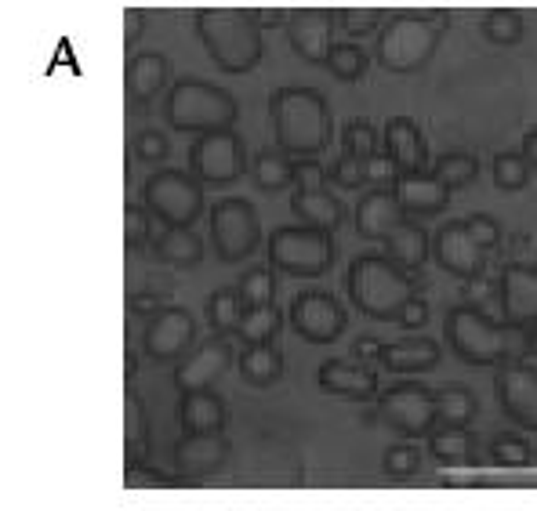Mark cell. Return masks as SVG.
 <instances>
[{
  "mask_svg": "<svg viewBox=\"0 0 537 511\" xmlns=\"http://www.w3.org/2000/svg\"><path fill=\"white\" fill-rule=\"evenodd\" d=\"M196 37L222 73H251L262 62V22L254 11L240 8H204L196 15Z\"/></svg>",
  "mask_w": 537,
  "mask_h": 511,
  "instance_id": "6da1fadb",
  "label": "cell"
},
{
  "mask_svg": "<svg viewBox=\"0 0 537 511\" xmlns=\"http://www.w3.org/2000/svg\"><path fill=\"white\" fill-rule=\"evenodd\" d=\"M269 113L287 156H313L331 142V106L316 87H276Z\"/></svg>",
  "mask_w": 537,
  "mask_h": 511,
  "instance_id": "7a4b0ae2",
  "label": "cell"
},
{
  "mask_svg": "<svg viewBox=\"0 0 537 511\" xmlns=\"http://www.w3.org/2000/svg\"><path fill=\"white\" fill-rule=\"evenodd\" d=\"M345 290H349L352 309H360L363 316L371 319H396V323H400L403 309L418 298L411 272L396 265L389 254H360V258H352Z\"/></svg>",
  "mask_w": 537,
  "mask_h": 511,
  "instance_id": "3957f363",
  "label": "cell"
},
{
  "mask_svg": "<svg viewBox=\"0 0 537 511\" xmlns=\"http://www.w3.org/2000/svg\"><path fill=\"white\" fill-rule=\"evenodd\" d=\"M240 102H236L225 87L207 84V80L182 77L171 84L167 95V124L182 131V135H218V131H233Z\"/></svg>",
  "mask_w": 537,
  "mask_h": 511,
  "instance_id": "277c9868",
  "label": "cell"
},
{
  "mask_svg": "<svg viewBox=\"0 0 537 511\" xmlns=\"http://www.w3.org/2000/svg\"><path fill=\"white\" fill-rule=\"evenodd\" d=\"M447 29V19H421V15H403V19L385 22L378 33V66L389 73H418L432 62L440 37Z\"/></svg>",
  "mask_w": 537,
  "mask_h": 511,
  "instance_id": "5b68a950",
  "label": "cell"
},
{
  "mask_svg": "<svg viewBox=\"0 0 537 511\" xmlns=\"http://www.w3.org/2000/svg\"><path fill=\"white\" fill-rule=\"evenodd\" d=\"M447 341L469 367H501L508 356V334L476 305H454L447 316Z\"/></svg>",
  "mask_w": 537,
  "mask_h": 511,
  "instance_id": "8992f818",
  "label": "cell"
},
{
  "mask_svg": "<svg viewBox=\"0 0 537 511\" xmlns=\"http://www.w3.org/2000/svg\"><path fill=\"white\" fill-rule=\"evenodd\" d=\"M334 240L331 232L309 229V225H280L269 236V265L294 280H316L331 269Z\"/></svg>",
  "mask_w": 537,
  "mask_h": 511,
  "instance_id": "52a82bcc",
  "label": "cell"
},
{
  "mask_svg": "<svg viewBox=\"0 0 537 511\" xmlns=\"http://www.w3.org/2000/svg\"><path fill=\"white\" fill-rule=\"evenodd\" d=\"M149 214H157L167 229H189L204 211V189L186 171H157L142 185Z\"/></svg>",
  "mask_w": 537,
  "mask_h": 511,
  "instance_id": "ba28073f",
  "label": "cell"
},
{
  "mask_svg": "<svg viewBox=\"0 0 537 511\" xmlns=\"http://www.w3.org/2000/svg\"><path fill=\"white\" fill-rule=\"evenodd\" d=\"M211 243H215L218 258L225 265L251 258L258 251V243H262V222H258L254 203L240 200V196L215 203V211H211Z\"/></svg>",
  "mask_w": 537,
  "mask_h": 511,
  "instance_id": "9c48e42d",
  "label": "cell"
},
{
  "mask_svg": "<svg viewBox=\"0 0 537 511\" xmlns=\"http://www.w3.org/2000/svg\"><path fill=\"white\" fill-rule=\"evenodd\" d=\"M378 417L403 435H432L436 432V392L418 381L392 385L378 396Z\"/></svg>",
  "mask_w": 537,
  "mask_h": 511,
  "instance_id": "30bf717a",
  "label": "cell"
},
{
  "mask_svg": "<svg viewBox=\"0 0 537 511\" xmlns=\"http://www.w3.org/2000/svg\"><path fill=\"white\" fill-rule=\"evenodd\" d=\"M247 167L244 142L233 131H218V135H200L189 145V174L200 185H225L236 182Z\"/></svg>",
  "mask_w": 537,
  "mask_h": 511,
  "instance_id": "8fae6325",
  "label": "cell"
},
{
  "mask_svg": "<svg viewBox=\"0 0 537 511\" xmlns=\"http://www.w3.org/2000/svg\"><path fill=\"white\" fill-rule=\"evenodd\" d=\"M291 330L298 338H305L309 345H331L345 334L349 327V316L331 294H323V290H305L298 298L291 301Z\"/></svg>",
  "mask_w": 537,
  "mask_h": 511,
  "instance_id": "7c38bea8",
  "label": "cell"
},
{
  "mask_svg": "<svg viewBox=\"0 0 537 511\" xmlns=\"http://www.w3.org/2000/svg\"><path fill=\"white\" fill-rule=\"evenodd\" d=\"M236 363L233 345L225 338H207L200 348H193L186 359H178L175 367V388L182 396H196V392H211L218 377Z\"/></svg>",
  "mask_w": 537,
  "mask_h": 511,
  "instance_id": "4fadbf2b",
  "label": "cell"
},
{
  "mask_svg": "<svg viewBox=\"0 0 537 511\" xmlns=\"http://www.w3.org/2000/svg\"><path fill=\"white\" fill-rule=\"evenodd\" d=\"M494 388H498V403L508 421L537 432V370L527 363H501Z\"/></svg>",
  "mask_w": 537,
  "mask_h": 511,
  "instance_id": "5bb4252c",
  "label": "cell"
},
{
  "mask_svg": "<svg viewBox=\"0 0 537 511\" xmlns=\"http://www.w3.org/2000/svg\"><path fill=\"white\" fill-rule=\"evenodd\" d=\"M331 33H334L331 11L302 8V11H291V19H287V44L309 66H327V58H331L334 48Z\"/></svg>",
  "mask_w": 537,
  "mask_h": 511,
  "instance_id": "9a60e30c",
  "label": "cell"
},
{
  "mask_svg": "<svg viewBox=\"0 0 537 511\" xmlns=\"http://www.w3.org/2000/svg\"><path fill=\"white\" fill-rule=\"evenodd\" d=\"M196 341V319L186 309H164L153 323L146 327V338L142 348L146 356L160 359V363H171V359H186L193 352Z\"/></svg>",
  "mask_w": 537,
  "mask_h": 511,
  "instance_id": "2e32d148",
  "label": "cell"
},
{
  "mask_svg": "<svg viewBox=\"0 0 537 511\" xmlns=\"http://www.w3.org/2000/svg\"><path fill=\"white\" fill-rule=\"evenodd\" d=\"M432 254L440 261L443 269L458 280H476L483 261H487V251H479V243L469 236L465 222H450L443 225L436 236H432Z\"/></svg>",
  "mask_w": 537,
  "mask_h": 511,
  "instance_id": "e0dca14e",
  "label": "cell"
},
{
  "mask_svg": "<svg viewBox=\"0 0 537 511\" xmlns=\"http://www.w3.org/2000/svg\"><path fill=\"white\" fill-rule=\"evenodd\" d=\"M407 222L411 218H407V211L400 207L392 189H374V193H367L356 203V232H360L363 240L389 243Z\"/></svg>",
  "mask_w": 537,
  "mask_h": 511,
  "instance_id": "ac0fdd59",
  "label": "cell"
},
{
  "mask_svg": "<svg viewBox=\"0 0 537 511\" xmlns=\"http://www.w3.org/2000/svg\"><path fill=\"white\" fill-rule=\"evenodd\" d=\"M233 454V443L229 435H186L182 443L175 446V472L186 475V479H200V475H215Z\"/></svg>",
  "mask_w": 537,
  "mask_h": 511,
  "instance_id": "d6986e66",
  "label": "cell"
},
{
  "mask_svg": "<svg viewBox=\"0 0 537 511\" xmlns=\"http://www.w3.org/2000/svg\"><path fill=\"white\" fill-rule=\"evenodd\" d=\"M501 312L508 327L537 323V269L534 265H508L501 276Z\"/></svg>",
  "mask_w": 537,
  "mask_h": 511,
  "instance_id": "ffe728a7",
  "label": "cell"
},
{
  "mask_svg": "<svg viewBox=\"0 0 537 511\" xmlns=\"http://www.w3.org/2000/svg\"><path fill=\"white\" fill-rule=\"evenodd\" d=\"M316 385H320L327 396L352 399V403H367V399L378 396V374L367 367H356V363H345V359H327V363H320Z\"/></svg>",
  "mask_w": 537,
  "mask_h": 511,
  "instance_id": "44dd1931",
  "label": "cell"
},
{
  "mask_svg": "<svg viewBox=\"0 0 537 511\" xmlns=\"http://www.w3.org/2000/svg\"><path fill=\"white\" fill-rule=\"evenodd\" d=\"M385 156L392 160V167L400 174H425L429 167V149H425V138H421L418 124L411 116H392L385 124Z\"/></svg>",
  "mask_w": 537,
  "mask_h": 511,
  "instance_id": "7402d4cb",
  "label": "cell"
},
{
  "mask_svg": "<svg viewBox=\"0 0 537 511\" xmlns=\"http://www.w3.org/2000/svg\"><path fill=\"white\" fill-rule=\"evenodd\" d=\"M392 193L400 200V207L407 211V218H429V214H440L450 203V189L436 178L432 171L425 174H400Z\"/></svg>",
  "mask_w": 537,
  "mask_h": 511,
  "instance_id": "603a6c76",
  "label": "cell"
},
{
  "mask_svg": "<svg viewBox=\"0 0 537 511\" xmlns=\"http://www.w3.org/2000/svg\"><path fill=\"white\" fill-rule=\"evenodd\" d=\"M378 363L389 374H425L440 363V345L429 338H407V341H389L381 345Z\"/></svg>",
  "mask_w": 537,
  "mask_h": 511,
  "instance_id": "cb8c5ba5",
  "label": "cell"
},
{
  "mask_svg": "<svg viewBox=\"0 0 537 511\" xmlns=\"http://www.w3.org/2000/svg\"><path fill=\"white\" fill-rule=\"evenodd\" d=\"M167 77H171V62L160 51H142L127 62V98L149 106L153 98L164 91Z\"/></svg>",
  "mask_w": 537,
  "mask_h": 511,
  "instance_id": "d4e9b609",
  "label": "cell"
},
{
  "mask_svg": "<svg viewBox=\"0 0 537 511\" xmlns=\"http://www.w3.org/2000/svg\"><path fill=\"white\" fill-rule=\"evenodd\" d=\"M182 425L189 435H218L229 425V410L215 392H196V396H182Z\"/></svg>",
  "mask_w": 537,
  "mask_h": 511,
  "instance_id": "484cf974",
  "label": "cell"
},
{
  "mask_svg": "<svg viewBox=\"0 0 537 511\" xmlns=\"http://www.w3.org/2000/svg\"><path fill=\"white\" fill-rule=\"evenodd\" d=\"M236 370L251 388H269L284 377V352L265 341V345H247L240 356H236Z\"/></svg>",
  "mask_w": 537,
  "mask_h": 511,
  "instance_id": "4316f807",
  "label": "cell"
},
{
  "mask_svg": "<svg viewBox=\"0 0 537 511\" xmlns=\"http://www.w3.org/2000/svg\"><path fill=\"white\" fill-rule=\"evenodd\" d=\"M291 211L302 225H309V229H323V232H334L345 222L342 200L331 196V193H323V189L320 193H298V189H294Z\"/></svg>",
  "mask_w": 537,
  "mask_h": 511,
  "instance_id": "83f0119b",
  "label": "cell"
},
{
  "mask_svg": "<svg viewBox=\"0 0 537 511\" xmlns=\"http://www.w3.org/2000/svg\"><path fill=\"white\" fill-rule=\"evenodd\" d=\"M124 457L127 468H135L138 461L149 457V417H146V403L138 396L135 388H127L124 396Z\"/></svg>",
  "mask_w": 537,
  "mask_h": 511,
  "instance_id": "f1b7e54d",
  "label": "cell"
},
{
  "mask_svg": "<svg viewBox=\"0 0 537 511\" xmlns=\"http://www.w3.org/2000/svg\"><path fill=\"white\" fill-rule=\"evenodd\" d=\"M385 254H389L396 265H403V269H421L425 261H429L432 254V243H429V232L421 229V225L407 222L396 236H392L389 243H385Z\"/></svg>",
  "mask_w": 537,
  "mask_h": 511,
  "instance_id": "f546056e",
  "label": "cell"
},
{
  "mask_svg": "<svg viewBox=\"0 0 537 511\" xmlns=\"http://www.w3.org/2000/svg\"><path fill=\"white\" fill-rule=\"evenodd\" d=\"M251 178H254V189L280 193V189H287L294 182V160L284 149H262L251 167Z\"/></svg>",
  "mask_w": 537,
  "mask_h": 511,
  "instance_id": "4dcf8cb0",
  "label": "cell"
},
{
  "mask_svg": "<svg viewBox=\"0 0 537 511\" xmlns=\"http://www.w3.org/2000/svg\"><path fill=\"white\" fill-rule=\"evenodd\" d=\"M429 454L440 464L461 468V464H469L472 454H476V439H472L469 428H436L429 435Z\"/></svg>",
  "mask_w": 537,
  "mask_h": 511,
  "instance_id": "1f68e13d",
  "label": "cell"
},
{
  "mask_svg": "<svg viewBox=\"0 0 537 511\" xmlns=\"http://www.w3.org/2000/svg\"><path fill=\"white\" fill-rule=\"evenodd\" d=\"M476 414V396L465 385H443L436 392V428H465Z\"/></svg>",
  "mask_w": 537,
  "mask_h": 511,
  "instance_id": "d6a6232c",
  "label": "cell"
},
{
  "mask_svg": "<svg viewBox=\"0 0 537 511\" xmlns=\"http://www.w3.org/2000/svg\"><path fill=\"white\" fill-rule=\"evenodd\" d=\"M157 254L175 269H193L204 261V240L193 229H167L157 243Z\"/></svg>",
  "mask_w": 537,
  "mask_h": 511,
  "instance_id": "836d02e7",
  "label": "cell"
},
{
  "mask_svg": "<svg viewBox=\"0 0 537 511\" xmlns=\"http://www.w3.org/2000/svg\"><path fill=\"white\" fill-rule=\"evenodd\" d=\"M244 316H247V305H244V298H240V290L222 287L207 298V319H211V327H215L218 334H236L240 323H244Z\"/></svg>",
  "mask_w": 537,
  "mask_h": 511,
  "instance_id": "e575fe53",
  "label": "cell"
},
{
  "mask_svg": "<svg viewBox=\"0 0 537 511\" xmlns=\"http://www.w3.org/2000/svg\"><path fill=\"white\" fill-rule=\"evenodd\" d=\"M490 174H494V185L501 193H519L530 182V167L519 153H498L490 164Z\"/></svg>",
  "mask_w": 537,
  "mask_h": 511,
  "instance_id": "d590c367",
  "label": "cell"
},
{
  "mask_svg": "<svg viewBox=\"0 0 537 511\" xmlns=\"http://www.w3.org/2000/svg\"><path fill=\"white\" fill-rule=\"evenodd\" d=\"M280 323H284V316H280V309H273V305H269V309H247L244 323L236 330V338H244L247 345H265V341H273Z\"/></svg>",
  "mask_w": 537,
  "mask_h": 511,
  "instance_id": "8d00e7d4",
  "label": "cell"
},
{
  "mask_svg": "<svg viewBox=\"0 0 537 511\" xmlns=\"http://www.w3.org/2000/svg\"><path fill=\"white\" fill-rule=\"evenodd\" d=\"M327 69H331L334 80L356 84V80L363 77V69H367V55H363V48H356V44H334L331 58H327Z\"/></svg>",
  "mask_w": 537,
  "mask_h": 511,
  "instance_id": "74e56055",
  "label": "cell"
},
{
  "mask_svg": "<svg viewBox=\"0 0 537 511\" xmlns=\"http://www.w3.org/2000/svg\"><path fill=\"white\" fill-rule=\"evenodd\" d=\"M483 37L498 48H512L523 37V15L519 11H490L483 19Z\"/></svg>",
  "mask_w": 537,
  "mask_h": 511,
  "instance_id": "f35d334b",
  "label": "cell"
},
{
  "mask_svg": "<svg viewBox=\"0 0 537 511\" xmlns=\"http://www.w3.org/2000/svg\"><path fill=\"white\" fill-rule=\"evenodd\" d=\"M479 164H476V156L472 153H447L436 160V178H440L447 189H461V185H469L472 178H476Z\"/></svg>",
  "mask_w": 537,
  "mask_h": 511,
  "instance_id": "ab89813d",
  "label": "cell"
},
{
  "mask_svg": "<svg viewBox=\"0 0 537 511\" xmlns=\"http://www.w3.org/2000/svg\"><path fill=\"white\" fill-rule=\"evenodd\" d=\"M342 153L360 156L363 164H367L371 156H378V131H374L371 120H349V124H345Z\"/></svg>",
  "mask_w": 537,
  "mask_h": 511,
  "instance_id": "60d3db41",
  "label": "cell"
},
{
  "mask_svg": "<svg viewBox=\"0 0 537 511\" xmlns=\"http://www.w3.org/2000/svg\"><path fill=\"white\" fill-rule=\"evenodd\" d=\"M236 290H240V298H244L247 309H269L276 294V283H273V276H269V269H251Z\"/></svg>",
  "mask_w": 537,
  "mask_h": 511,
  "instance_id": "b9f144b4",
  "label": "cell"
},
{
  "mask_svg": "<svg viewBox=\"0 0 537 511\" xmlns=\"http://www.w3.org/2000/svg\"><path fill=\"white\" fill-rule=\"evenodd\" d=\"M530 446L519 439V435H498L494 443H490V461L494 464H505V468H519V464H527Z\"/></svg>",
  "mask_w": 537,
  "mask_h": 511,
  "instance_id": "7bdbcfd3",
  "label": "cell"
},
{
  "mask_svg": "<svg viewBox=\"0 0 537 511\" xmlns=\"http://www.w3.org/2000/svg\"><path fill=\"white\" fill-rule=\"evenodd\" d=\"M331 178H334V185H342V189H356V185L367 182V164H363L360 156L342 153L338 160H334Z\"/></svg>",
  "mask_w": 537,
  "mask_h": 511,
  "instance_id": "ee69618b",
  "label": "cell"
},
{
  "mask_svg": "<svg viewBox=\"0 0 537 511\" xmlns=\"http://www.w3.org/2000/svg\"><path fill=\"white\" fill-rule=\"evenodd\" d=\"M421 464V454L414 450L411 443H396L385 450V472L396 475V479H403V475H414Z\"/></svg>",
  "mask_w": 537,
  "mask_h": 511,
  "instance_id": "f6af8a7d",
  "label": "cell"
},
{
  "mask_svg": "<svg viewBox=\"0 0 537 511\" xmlns=\"http://www.w3.org/2000/svg\"><path fill=\"white\" fill-rule=\"evenodd\" d=\"M135 153L142 156V164H164L167 153H171V142H167V135L146 127V131H138V138H135Z\"/></svg>",
  "mask_w": 537,
  "mask_h": 511,
  "instance_id": "bcb514c9",
  "label": "cell"
},
{
  "mask_svg": "<svg viewBox=\"0 0 537 511\" xmlns=\"http://www.w3.org/2000/svg\"><path fill=\"white\" fill-rule=\"evenodd\" d=\"M465 229H469V236L479 243V251H494L501 240V225H498V218H490V214H469V218H465Z\"/></svg>",
  "mask_w": 537,
  "mask_h": 511,
  "instance_id": "7dc6e473",
  "label": "cell"
},
{
  "mask_svg": "<svg viewBox=\"0 0 537 511\" xmlns=\"http://www.w3.org/2000/svg\"><path fill=\"white\" fill-rule=\"evenodd\" d=\"M149 236V207L127 203L124 207V243L127 247H142Z\"/></svg>",
  "mask_w": 537,
  "mask_h": 511,
  "instance_id": "c3c4849f",
  "label": "cell"
},
{
  "mask_svg": "<svg viewBox=\"0 0 537 511\" xmlns=\"http://www.w3.org/2000/svg\"><path fill=\"white\" fill-rule=\"evenodd\" d=\"M294 189L298 193H320L323 189V171L313 160H298L294 164Z\"/></svg>",
  "mask_w": 537,
  "mask_h": 511,
  "instance_id": "681fc988",
  "label": "cell"
},
{
  "mask_svg": "<svg viewBox=\"0 0 537 511\" xmlns=\"http://www.w3.org/2000/svg\"><path fill=\"white\" fill-rule=\"evenodd\" d=\"M342 26L349 29V33H371V29L378 26V11L374 8H345Z\"/></svg>",
  "mask_w": 537,
  "mask_h": 511,
  "instance_id": "f907efd6",
  "label": "cell"
},
{
  "mask_svg": "<svg viewBox=\"0 0 537 511\" xmlns=\"http://www.w3.org/2000/svg\"><path fill=\"white\" fill-rule=\"evenodd\" d=\"M392 174H400V171L392 167V160L385 153H378V156H371V160H367V182H371L374 189H381L385 182H392Z\"/></svg>",
  "mask_w": 537,
  "mask_h": 511,
  "instance_id": "816d5d0a",
  "label": "cell"
},
{
  "mask_svg": "<svg viewBox=\"0 0 537 511\" xmlns=\"http://www.w3.org/2000/svg\"><path fill=\"white\" fill-rule=\"evenodd\" d=\"M425 319H429V305H425V301H421V298H414L411 305L403 309L400 323H403V327H407V330H418L421 323H425Z\"/></svg>",
  "mask_w": 537,
  "mask_h": 511,
  "instance_id": "f5cc1de1",
  "label": "cell"
},
{
  "mask_svg": "<svg viewBox=\"0 0 537 511\" xmlns=\"http://www.w3.org/2000/svg\"><path fill=\"white\" fill-rule=\"evenodd\" d=\"M142 26H146V15H142L138 8H127L124 11V40L127 44H135L138 33H142Z\"/></svg>",
  "mask_w": 537,
  "mask_h": 511,
  "instance_id": "db71d44e",
  "label": "cell"
},
{
  "mask_svg": "<svg viewBox=\"0 0 537 511\" xmlns=\"http://www.w3.org/2000/svg\"><path fill=\"white\" fill-rule=\"evenodd\" d=\"M519 156L527 160L530 171H537V131H530V135L523 138V149H519Z\"/></svg>",
  "mask_w": 537,
  "mask_h": 511,
  "instance_id": "11a10c76",
  "label": "cell"
},
{
  "mask_svg": "<svg viewBox=\"0 0 537 511\" xmlns=\"http://www.w3.org/2000/svg\"><path fill=\"white\" fill-rule=\"evenodd\" d=\"M378 352H381L378 341H371V338L356 341V356H378Z\"/></svg>",
  "mask_w": 537,
  "mask_h": 511,
  "instance_id": "9f6ffc18",
  "label": "cell"
},
{
  "mask_svg": "<svg viewBox=\"0 0 537 511\" xmlns=\"http://www.w3.org/2000/svg\"><path fill=\"white\" fill-rule=\"evenodd\" d=\"M527 345H530V352L537 356V323H534V330H530V338H527Z\"/></svg>",
  "mask_w": 537,
  "mask_h": 511,
  "instance_id": "6f0895ef",
  "label": "cell"
},
{
  "mask_svg": "<svg viewBox=\"0 0 537 511\" xmlns=\"http://www.w3.org/2000/svg\"><path fill=\"white\" fill-rule=\"evenodd\" d=\"M534 269H537V265H534Z\"/></svg>",
  "mask_w": 537,
  "mask_h": 511,
  "instance_id": "680465c9",
  "label": "cell"
}]
</instances>
